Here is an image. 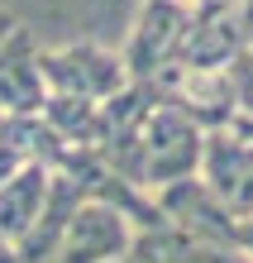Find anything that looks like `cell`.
Segmentation results:
<instances>
[{
	"label": "cell",
	"instance_id": "obj_1",
	"mask_svg": "<svg viewBox=\"0 0 253 263\" xmlns=\"http://www.w3.org/2000/svg\"><path fill=\"white\" fill-rule=\"evenodd\" d=\"M201 153H205V125L163 96L148 110L144 134H139V187L158 192L167 182L196 177L201 173Z\"/></svg>",
	"mask_w": 253,
	"mask_h": 263
},
{
	"label": "cell",
	"instance_id": "obj_2",
	"mask_svg": "<svg viewBox=\"0 0 253 263\" xmlns=\"http://www.w3.org/2000/svg\"><path fill=\"white\" fill-rule=\"evenodd\" d=\"M38 67H43V82L48 91H62V96H91V101H105L124 91L134 82L129 67H124L120 53L101 48V43H67V48H38Z\"/></svg>",
	"mask_w": 253,
	"mask_h": 263
},
{
	"label": "cell",
	"instance_id": "obj_3",
	"mask_svg": "<svg viewBox=\"0 0 253 263\" xmlns=\"http://www.w3.org/2000/svg\"><path fill=\"white\" fill-rule=\"evenodd\" d=\"M201 182L215 192L234 220L253 215V139L234 125L205 129V153H201Z\"/></svg>",
	"mask_w": 253,
	"mask_h": 263
},
{
	"label": "cell",
	"instance_id": "obj_4",
	"mask_svg": "<svg viewBox=\"0 0 253 263\" xmlns=\"http://www.w3.org/2000/svg\"><path fill=\"white\" fill-rule=\"evenodd\" d=\"M186 24H191V0H144V10H139L129 39L120 48L129 77H158L167 63H177Z\"/></svg>",
	"mask_w": 253,
	"mask_h": 263
},
{
	"label": "cell",
	"instance_id": "obj_5",
	"mask_svg": "<svg viewBox=\"0 0 253 263\" xmlns=\"http://www.w3.org/2000/svg\"><path fill=\"white\" fill-rule=\"evenodd\" d=\"M134 220L110 201H82L62 235V249L53 263H124L134 244Z\"/></svg>",
	"mask_w": 253,
	"mask_h": 263
},
{
	"label": "cell",
	"instance_id": "obj_6",
	"mask_svg": "<svg viewBox=\"0 0 253 263\" xmlns=\"http://www.w3.org/2000/svg\"><path fill=\"white\" fill-rule=\"evenodd\" d=\"M248 53L244 5H191V24L182 34L177 63L186 67H234Z\"/></svg>",
	"mask_w": 253,
	"mask_h": 263
},
{
	"label": "cell",
	"instance_id": "obj_7",
	"mask_svg": "<svg viewBox=\"0 0 253 263\" xmlns=\"http://www.w3.org/2000/svg\"><path fill=\"white\" fill-rule=\"evenodd\" d=\"M48 101V82L38 67V43L20 24L0 48V110L5 115H38Z\"/></svg>",
	"mask_w": 253,
	"mask_h": 263
},
{
	"label": "cell",
	"instance_id": "obj_8",
	"mask_svg": "<svg viewBox=\"0 0 253 263\" xmlns=\"http://www.w3.org/2000/svg\"><path fill=\"white\" fill-rule=\"evenodd\" d=\"M158 206H163L167 220H177L182 230H191V235L220 244V249H229V235H234V215L215 201V192L196 177H182V182H167V187H158Z\"/></svg>",
	"mask_w": 253,
	"mask_h": 263
},
{
	"label": "cell",
	"instance_id": "obj_9",
	"mask_svg": "<svg viewBox=\"0 0 253 263\" xmlns=\"http://www.w3.org/2000/svg\"><path fill=\"white\" fill-rule=\"evenodd\" d=\"M244 254L234 249H220V244L182 230L177 220H163V225H139L134 230V244L124 263H239Z\"/></svg>",
	"mask_w": 253,
	"mask_h": 263
},
{
	"label": "cell",
	"instance_id": "obj_10",
	"mask_svg": "<svg viewBox=\"0 0 253 263\" xmlns=\"http://www.w3.org/2000/svg\"><path fill=\"white\" fill-rule=\"evenodd\" d=\"M48 192H53V167L48 163H24L20 173H10L0 182V235H10L20 244L34 220L48 206Z\"/></svg>",
	"mask_w": 253,
	"mask_h": 263
},
{
	"label": "cell",
	"instance_id": "obj_11",
	"mask_svg": "<svg viewBox=\"0 0 253 263\" xmlns=\"http://www.w3.org/2000/svg\"><path fill=\"white\" fill-rule=\"evenodd\" d=\"M43 120H48V129L62 139V144H91L101 148L105 139V110L101 101L91 96H62V91H48V101H43Z\"/></svg>",
	"mask_w": 253,
	"mask_h": 263
},
{
	"label": "cell",
	"instance_id": "obj_12",
	"mask_svg": "<svg viewBox=\"0 0 253 263\" xmlns=\"http://www.w3.org/2000/svg\"><path fill=\"white\" fill-rule=\"evenodd\" d=\"M229 72H234V86H239V115H253V48Z\"/></svg>",
	"mask_w": 253,
	"mask_h": 263
},
{
	"label": "cell",
	"instance_id": "obj_13",
	"mask_svg": "<svg viewBox=\"0 0 253 263\" xmlns=\"http://www.w3.org/2000/svg\"><path fill=\"white\" fill-rule=\"evenodd\" d=\"M0 263H20V244L10 235H0Z\"/></svg>",
	"mask_w": 253,
	"mask_h": 263
},
{
	"label": "cell",
	"instance_id": "obj_14",
	"mask_svg": "<svg viewBox=\"0 0 253 263\" xmlns=\"http://www.w3.org/2000/svg\"><path fill=\"white\" fill-rule=\"evenodd\" d=\"M14 29H20V20H14V14H5V10H0V48H5V39L14 34Z\"/></svg>",
	"mask_w": 253,
	"mask_h": 263
},
{
	"label": "cell",
	"instance_id": "obj_15",
	"mask_svg": "<svg viewBox=\"0 0 253 263\" xmlns=\"http://www.w3.org/2000/svg\"><path fill=\"white\" fill-rule=\"evenodd\" d=\"M0 120H5V110H0Z\"/></svg>",
	"mask_w": 253,
	"mask_h": 263
},
{
	"label": "cell",
	"instance_id": "obj_16",
	"mask_svg": "<svg viewBox=\"0 0 253 263\" xmlns=\"http://www.w3.org/2000/svg\"><path fill=\"white\" fill-rule=\"evenodd\" d=\"M239 263H244V258H239Z\"/></svg>",
	"mask_w": 253,
	"mask_h": 263
}]
</instances>
